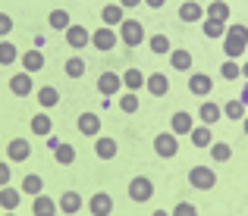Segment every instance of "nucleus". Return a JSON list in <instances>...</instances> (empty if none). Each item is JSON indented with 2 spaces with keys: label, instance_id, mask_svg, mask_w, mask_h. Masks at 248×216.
I'll return each mask as SVG.
<instances>
[{
  "label": "nucleus",
  "instance_id": "nucleus-21",
  "mask_svg": "<svg viewBox=\"0 0 248 216\" xmlns=\"http://www.w3.org/2000/svg\"><path fill=\"white\" fill-rule=\"evenodd\" d=\"M188 141L195 144V147H211V141H214V135H211V126H192V132H188Z\"/></svg>",
  "mask_w": 248,
  "mask_h": 216
},
{
  "label": "nucleus",
  "instance_id": "nucleus-16",
  "mask_svg": "<svg viewBox=\"0 0 248 216\" xmlns=\"http://www.w3.org/2000/svg\"><path fill=\"white\" fill-rule=\"evenodd\" d=\"M179 19H182V22H188V25L201 22V19H204V6L195 3V0H182V6H179Z\"/></svg>",
  "mask_w": 248,
  "mask_h": 216
},
{
  "label": "nucleus",
  "instance_id": "nucleus-26",
  "mask_svg": "<svg viewBox=\"0 0 248 216\" xmlns=\"http://www.w3.org/2000/svg\"><path fill=\"white\" fill-rule=\"evenodd\" d=\"M207 19H217V22H230V3L226 0H211V6L204 10Z\"/></svg>",
  "mask_w": 248,
  "mask_h": 216
},
{
  "label": "nucleus",
  "instance_id": "nucleus-1",
  "mask_svg": "<svg viewBox=\"0 0 248 216\" xmlns=\"http://www.w3.org/2000/svg\"><path fill=\"white\" fill-rule=\"evenodd\" d=\"M248 50V25H226L223 31V54L226 60H239Z\"/></svg>",
  "mask_w": 248,
  "mask_h": 216
},
{
  "label": "nucleus",
  "instance_id": "nucleus-27",
  "mask_svg": "<svg viewBox=\"0 0 248 216\" xmlns=\"http://www.w3.org/2000/svg\"><path fill=\"white\" fill-rule=\"evenodd\" d=\"M38 103H41L44 110H50V107H57V103H60V91L54 88V85H44V88H38Z\"/></svg>",
  "mask_w": 248,
  "mask_h": 216
},
{
  "label": "nucleus",
  "instance_id": "nucleus-28",
  "mask_svg": "<svg viewBox=\"0 0 248 216\" xmlns=\"http://www.w3.org/2000/svg\"><path fill=\"white\" fill-rule=\"evenodd\" d=\"M201 31H204V38H211V41H217V38H223L226 31V22H217V19H201Z\"/></svg>",
  "mask_w": 248,
  "mask_h": 216
},
{
  "label": "nucleus",
  "instance_id": "nucleus-4",
  "mask_svg": "<svg viewBox=\"0 0 248 216\" xmlns=\"http://www.w3.org/2000/svg\"><path fill=\"white\" fill-rule=\"evenodd\" d=\"M151 194H154V182L148 179V175H135V179L129 182V198H132L135 204L151 201Z\"/></svg>",
  "mask_w": 248,
  "mask_h": 216
},
{
  "label": "nucleus",
  "instance_id": "nucleus-8",
  "mask_svg": "<svg viewBox=\"0 0 248 216\" xmlns=\"http://www.w3.org/2000/svg\"><path fill=\"white\" fill-rule=\"evenodd\" d=\"M188 91H192L195 97H211L214 78L207 75V72H192V75H188Z\"/></svg>",
  "mask_w": 248,
  "mask_h": 216
},
{
  "label": "nucleus",
  "instance_id": "nucleus-48",
  "mask_svg": "<svg viewBox=\"0 0 248 216\" xmlns=\"http://www.w3.org/2000/svg\"><path fill=\"white\" fill-rule=\"evenodd\" d=\"M242 129H245V135H248V113L242 116Z\"/></svg>",
  "mask_w": 248,
  "mask_h": 216
},
{
  "label": "nucleus",
  "instance_id": "nucleus-35",
  "mask_svg": "<svg viewBox=\"0 0 248 216\" xmlns=\"http://www.w3.org/2000/svg\"><path fill=\"white\" fill-rule=\"evenodd\" d=\"M145 41H148V47H151V54H170V50H173V44H170L167 35H151V38H145Z\"/></svg>",
  "mask_w": 248,
  "mask_h": 216
},
{
  "label": "nucleus",
  "instance_id": "nucleus-47",
  "mask_svg": "<svg viewBox=\"0 0 248 216\" xmlns=\"http://www.w3.org/2000/svg\"><path fill=\"white\" fill-rule=\"evenodd\" d=\"M239 66H242V78L248 82V60H245V63H239Z\"/></svg>",
  "mask_w": 248,
  "mask_h": 216
},
{
  "label": "nucleus",
  "instance_id": "nucleus-43",
  "mask_svg": "<svg viewBox=\"0 0 248 216\" xmlns=\"http://www.w3.org/2000/svg\"><path fill=\"white\" fill-rule=\"evenodd\" d=\"M13 31V16L10 13H0V38H6Z\"/></svg>",
  "mask_w": 248,
  "mask_h": 216
},
{
  "label": "nucleus",
  "instance_id": "nucleus-22",
  "mask_svg": "<svg viewBox=\"0 0 248 216\" xmlns=\"http://www.w3.org/2000/svg\"><path fill=\"white\" fill-rule=\"evenodd\" d=\"M19 201H22V191H19V188H13V185L0 188V207H3V210H16Z\"/></svg>",
  "mask_w": 248,
  "mask_h": 216
},
{
  "label": "nucleus",
  "instance_id": "nucleus-5",
  "mask_svg": "<svg viewBox=\"0 0 248 216\" xmlns=\"http://www.w3.org/2000/svg\"><path fill=\"white\" fill-rule=\"evenodd\" d=\"M176 150H179V138H176L173 132H160L157 138H154V154L170 160V157H176Z\"/></svg>",
  "mask_w": 248,
  "mask_h": 216
},
{
  "label": "nucleus",
  "instance_id": "nucleus-38",
  "mask_svg": "<svg viewBox=\"0 0 248 216\" xmlns=\"http://www.w3.org/2000/svg\"><path fill=\"white\" fill-rule=\"evenodd\" d=\"M220 75L230 78V82L242 78V66H239V60H223V66H220Z\"/></svg>",
  "mask_w": 248,
  "mask_h": 216
},
{
  "label": "nucleus",
  "instance_id": "nucleus-32",
  "mask_svg": "<svg viewBox=\"0 0 248 216\" xmlns=\"http://www.w3.org/2000/svg\"><path fill=\"white\" fill-rule=\"evenodd\" d=\"M94 154L101 157V160H113L116 157V141L113 138H97L94 141Z\"/></svg>",
  "mask_w": 248,
  "mask_h": 216
},
{
  "label": "nucleus",
  "instance_id": "nucleus-17",
  "mask_svg": "<svg viewBox=\"0 0 248 216\" xmlns=\"http://www.w3.org/2000/svg\"><path fill=\"white\" fill-rule=\"evenodd\" d=\"M31 216H57V201L47 198V194H35V201H31Z\"/></svg>",
  "mask_w": 248,
  "mask_h": 216
},
{
  "label": "nucleus",
  "instance_id": "nucleus-6",
  "mask_svg": "<svg viewBox=\"0 0 248 216\" xmlns=\"http://www.w3.org/2000/svg\"><path fill=\"white\" fill-rule=\"evenodd\" d=\"M195 126V116L188 113V110H176L173 116H170V132L176 135V138H182V135H188Z\"/></svg>",
  "mask_w": 248,
  "mask_h": 216
},
{
  "label": "nucleus",
  "instance_id": "nucleus-25",
  "mask_svg": "<svg viewBox=\"0 0 248 216\" xmlns=\"http://www.w3.org/2000/svg\"><path fill=\"white\" fill-rule=\"evenodd\" d=\"M101 19H104V25H110V29H113V25H120L123 19H126V10H123L120 3H107L101 10Z\"/></svg>",
  "mask_w": 248,
  "mask_h": 216
},
{
  "label": "nucleus",
  "instance_id": "nucleus-12",
  "mask_svg": "<svg viewBox=\"0 0 248 216\" xmlns=\"http://www.w3.org/2000/svg\"><path fill=\"white\" fill-rule=\"evenodd\" d=\"M66 44L73 50H85L91 44V31L85 29V25H69L66 29Z\"/></svg>",
  "mask_w": 248,
  "mask_h": 216
},
{
  "label": "nucleus",
  "instance_id": "nucleus-45",
  "mask_svg": "<svg viewBox=\"0 0 248 216\" xmlns=\"http://www.w3.org/2000/svg\"><path fill=\"white\" fill-rule=\"evenodd\" d=\"M139 3H141V0H120V6H123V10H135Z\"/></svg>",
  "mask_w": 248,
  "mask_h": 216
},
{
  "label": "nucleus",
  "instance_id": "nucleus-42",
  "mask_svg": "<svg viewBox=\"0 0 248 216\" xmlns=\"http://www.w3.org/2000/svg\"><path fill=\"white\" fill-rule=\"evenodd\" d=\"M10 179H13L10 160H0V188H3V185H10Z\"/></svg>",
  "mask_w": 248,
  "mask_h": 216
},
{
  "label": "nucleus",
  "instance_id": "nucleus-2",
  "mask_svg": "<svg viewBox=\"0 0 248 216\" xmlns=\"http://www.w3.org/2000/svg\"><path fill=\"white\" fill-rule=\"evenodd\" d=\"M145 25L139 22V19H123L120 22V41L126 44V47H139V44H145Z\"/></svg>",
  "mask_w": 248,
  "mask_h": 216
},
{
  "label": "nucleus",
  "instance_id": "nucleus-11",
  "mask_svg": "<svg viewBox=\"0 0 248 216\" xmlns=\"http://www.w3.org/2000/svg\"><path fill=\"white\" fill-rule=\"evenodd\" d=\"M82 207H85V201H82V194H79V191H63L60 198H57V210L66 213V216L79 213Z\"/></svg>",
  "mask_w": 248,
  "mask_h": 216
},
{
  "label": "nucleus",
  "instance_id": "nucleus-49",
  "mask_svg": "<svg viewBox=\"0 0 248 216\" xmlns=\"http://www.w3.org/2000/svg\"><path fill=\"white\" fill-rule=\"evenodd\" d=\"M154 216H170V213H167V210H157V213H154Z\"/></svg>",
  "mask_w": 248,
  "mask_h": 216
},
{
  "label": "nucleus",
  "instance_id": "nucleus-7",
  "mask_svg": "<svg viewBox=\"0 0 248 216\" xmlns=\"http://www.w3.org/2000/svg\"><path fill=\"white\" fill-rule=\"evenodd\" d=\"M91 44H94L97 50H113L116 44H120V35H116L110 25H101L97 31H91Z\"/></svg>",
  "mask_w": 248,
  "mask_h": 216
},
{
  "label": "nucleus",
  "instance_id": "nucleus-9",
  "mask_svg": "<svg viewBox=\"0 0 248 216\" xmlns=\"http://www.w3.org/2000/svg\"><path fill=\"white\" fill-rule=\"evenodd\" d=\"M88 213L91 216H110L113 213V198H110L107 191H97L88 198Z\"/></svg>",
  "mask_w": 248,
  "mask_h": 216
},
{
  "label": "nucleus",
  "instance_id": "nucleus-29",
  "mask_svg": "<svg viewBox=\"0 0 248 216\" xmlns=\"http://www.w3.org/2000/svg\"><path fill=\"white\" fill-rule=\"evenodd\" d=\"M54 160L57 163H60V166H73V163H76V147H73V144H57V147H54Z\"/></svg>",
  "mask_w": 248,
  "mask_h": 216
},
{
  "label": "nucleus",
  "instance_id": "nucleus-50",
  "mask_svg": "<svg viewBox=\"0 0 248 216\" xmlns=\"http://www.w3.org/2000/svg\"><path fill=\"white\" fill-rule=\"evenodd\" d=\"M3 216H16V210H6V213H3Z\"/></svg>",
  "mask_w": 248,
  "mask_h": 216
},
{
  "label": "nucleus",
  "instance_id": "nucleus-39",
  "mask_svg": "<svg viewBox=\"0 0 248 216\" xmlns=\"http://www.w3.org/2000/svg\"><path fill=\"white\" fill-rule=\"evenodd\" d=\"M31 132H35V135H50V116L47 113L31 116Z\"/></svg>",
  "mask_w": 248,
  "mask_h": 216
},
{
  "label": "nucleus",
  "instance_id": "nucleus-46",
  "mask_svg": "<svg viewBox=\"0 0 248 216\" xmlns=\"http://www.w3.org/2000/svg\"><path fill=\"white\" fill-rule=\"evenodd\" d=\"M239 101H242V103H245V107H248V82L242 85V94H239Z\"/></svg>",
  "mask_w": 248,
  "mask_h": 216
},
{
  "label": "nucleus",
  "instance_id": "nucleus-41",
  "mask_svg": "<svg viewBox=\"0 0 248 216\" xmlns=\"http://www.w3.org/2000/svg\"><path fill=\"white\" fill-rule=\"evenodd\" d=\"M170 216H198V210H195V204H188V201H179Z\"/></svg>",
  "mask_w": 248,
  "mask_h": 216
},
{
  "label": "nucleus",
  "instance_id": "nucleus-44",
  "mask_svg": "<svg viewBox=\"0 0 248 216\" xmlns=\"http://www.w3.org/2000/svg\"><path fill=\"white\" fill-rule=\"evenodd\" d=\"M141 3H145V6H151V10H160V6H164L167 0H141Z\"/></svg>",
  "mask_w": 248,
  "mask_h": 216
},
{
  "label": "nucleus",
  "instance_id": "nucleus-34",
  "mask_svg": "<svg viewBox=\"0 0 248 216\" xmlns=\"http://www.w3.org/2000/svg\"><path fill=\"white\" fill-rule=\"evenodd\" d=\"M47 22H50V29H57V31H66L69 25H73V19H69V13L66 10H54L47 16Z\"/></svg>",
  "mask_w": 248,
  "mask_h": 216
},
{
  "label": "nucleus",
  "instance_id": "nucleus-23",
  "mask_svg": "<svg viewBox=\"0 0 248 216\" xmlns=\"http://www.w3.org/2000/svg\"><path fill=\"white\" fill-rule=\"evenodd\" d=\"M44 69V54L41 50H25L22 54V72H41Z\"/></svg>",
  "mask_w": 248,
  "mask_h": 216
},
{
  "label": "nucleus",
  "instance_id": "nucleus-10",
  "mask_svg": "<svg viewBox=\"0 0 248 216\" xmlns=\"http://www.w3.org/2000/svg\"><path fill=\"white\" fill-rule=\"evenodd\" d=\"M31 157V144L25 138H13L10 144H6V160L10 163H25Z\"/></svg>",
  "mask_w": 248,
  "mask_h": 216
},
{
  "label": "nucleus",
  "instance_id": "nucleus-20",
  "mask_svg": "<svg viewBox=\"0 0 248 216\" xmlns=\"http://www.w3.org/2000/svg\"><path fill=\"white\" fill-rule=\"evenodd\" d=\"M170 66L179 69V72H188V69H192V50H186V47L170 50Z\"/></svg>",
  "mask_w": 248,
  "mask_h": 216
},
{
  "label": "nucleus",
  "instance_id": "nucleus-14",
  "mask_svg": "<svg viewBox=\"0 0 248 216\" xmlns=\"http://www.w3.org/2000/svg\"><path fill=\"white\" fill-rule=\"evenodd\" d=\"M10 91L16 97H29L35 91V82H31L29 72H16V75H10Z\"/></svg>",
  "mask_w": 248,
  "mask_h": 216
},
{
  "label": "nucleus",
  "instance_id": "nucleus-18",
  "mask_svg": "<svg viewBox=\"0 0 248 216\" xmlns=\"http://www.w3.org/2000/svg\"><path fill=\"white\" fill-rule=\"evenodd\" d=\"M76 126H79L82 135H88V138H97V135H101V116H97V113H82Z\"/></svg>",
  "mask_w": 248,
  "mask_h": 216
},
{
  "label": "nucleus",
  "instance_id": "nucleus-37",
  "mask_svg": "<svg viewBox=\"0 0 248 216\" xmlns=\"http://www.w3.org/2000/svg\"><path fill=\"white\" fill-rule=\"evenodd\" d=\"M211 157H214L217 163H226V160L232 157V147H230L226 141H211Z\"/></svg>",
  "mask_w": 248,
  "mask_h": 216
},
{
  "label": "nucleus",
  "instance_id": "nucleus-31",
  "mask_svg": "<svg viewBox=\"0 0 248 216\" xmlns=\"http://www.w3.org/2000/svg\"><path fill=\"white\" fill-rule=\"evenodd\" d=\"M19 191H22V194H31V198H35V194H41V191H44V179H41V175H35V173L25 175L22 185H19Z\"/></svg>",
  "mask_w": 248,
  "mask_h": 216
},
{
  "label": "nucleus",
  "instance_id": "nucleus-33",
  "mask_svg": "<svg viewBox=\"0 0 248 216\" xmlns=\"http://www.w3.org/2000/svg\"><path fill=\"white\" fill-rule=\"evenodd\" d=\"M141 101H139V91H126V94H120V110L123 113H139Z\"/></svg>",
  "mask_w": 248,
  "mask_h": 216
},
{
  "label": "nucleus",
  "instance_id": "nucleus-36",
  "mask_svg": "<svg viewBox=\"0 0 248 216\" xmlns=\"http://www.w3.org/2000/svg\"><path fill=\"white\" fill-rule=\"evenodd\" d=\"M19 60V50L13 41H0V66H10V63Z\"/></svg>",
  "mask_w": 248,
  "mask_h": 216
},
{
  "label": "nucleus",
  "instance_id": "nucleus-3",
  "mask_svg": "<svg viewBox=\"0 0 248 216\" xmlns=\"http://www.w3.org/2000/svg\"><path fill=\"white\" fill-rule=\"evenodd\" d=\"M188 185L198 188V191H211L217 185V173L211 166H192L188 169Z\"/></svg>",
  "mask_w": 248,
  "mask_h": 216
},
{
  "label": "nucleus",
  "instance_id": "nucleus-19",
  "mask_svg": "<svg viewBox=\"0 0 248 216\" xmlns=\"http://www.w3.org/2000/svg\"><path fill=\"white\" fill-rule=\"evenodd\" d=\"M145 88L151 91L154 97H164L170 91V75H164V72H154V75H145Z\"/></svg>",
  "mask_w": 248,
  "mask_h": 216
},
{
  "label": "nucleus",
  "instance_id": "nucleus-24",
  "mask_svg": "<svg viewBox=\"0 0 248 216\" xmlns=\"http://www.w3.org/2000/svg\"><path fill=\"white\" fill-rule=\"evenodd\" d=\"M120 78H123V88L126 91H141L145 88V72L141 69H126Z\"/></svg>",
  "mask_w": 248,
  "mask_h": 216
},
{
  "label": "nucleus",
  "instance_id": "nucleus-30",
  "mask_svg": "<svg viewBox=\"0 0 248 216\" xmlns=\"http://www.w3.org/2000/svg\"><path fill=\"white\" fill-rule=\"evenodd\" d=\"M220 110H223V116H226V119H232V122H242V116L248 113V107H245L242 101H226Z\"/></svg>",
  "mask_w": 248,
  "mask_h": 216
},
{
  "label": "nucleus",
  "instance_id": "nucleus-15",
  "mask_svg": "<svg viewBox=\"0 0 248 216\" xmlns=\"http://www.w3.org/2000/svg\"><path fill=\"white\" fill-rule=\"evenodd\" d=\"M198 116H201V126H217L220 116H223V110H220V103H217V101H201Z\"/></svg>",
  "mask_w": 248,
  "mask_h": 216
},
{
  "label": "nucleus",
  "instance_id": "nucleus-13",
  "mask_svg": "<svg viewBox=\"0 0 248 216\" xmlns=\"http://www.w3.org/2000/svg\"><path fill=\"white\" fill-rule=\"evenodd\" d=\"M97 91H101L104 97H116L123 91V78L116 75V72H104V75L97 78Z\"/></svg>",
  "mask_w": 248,
  "mask_h": 216
},
{
  "label": "nucleus",
  "instance_id": "nucleus-40",
  "mask_svg": "<svg viewBox=\"0 0 248 216\" xmlns=\"http://www.w3.org/2000/svg\"><path fill=\"white\" fill-rule=\"evenodd\" d=\"M63 69H66L69 78H82V75H85V60H82V57H69Z\"/></svg>",
  "mask_w": 248,
  "mask_h": 216
}]
</instances>
